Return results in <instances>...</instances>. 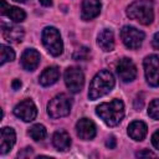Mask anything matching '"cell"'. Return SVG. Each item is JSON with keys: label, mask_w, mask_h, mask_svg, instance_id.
Segmentation results:
<instances>
[{"label": "cell", "mask_w": 159, "mask_h": 159, "mask_svg": "<svg viewBox=\"0 0 159 159\" xmlns=\"http://www.w3.org/2000/svg\"><path fill=\"white\" fill-rule=\"evenodd\" d=\"M97 116L109 127H114L120 123L124 117V104L120 99H113L99 104L96 108Z\"/></svg>", "instance_id": "6da1fadb"}, {"label": "cell", "mask_w": 159, "mask_h": 159, "mask_svg": "<svg viewBox=\"0 0 159 159\" xmlns=\"http://www.w3.org/2000/svg\"><path fill=\"white\" fill-rule=\"evenodd\" d=\"M113 87H114L113 75L107 70H102L93 77L92 82L89 84L88 98L91 101H94L99 97H103L104 94L111 92Z\"/></svg>", "instance_id": "7a4b0ae2"}, {"label": "cell", "mask_w": 159, "mask_h": 159, "mask_svg": "<svg viewBox=\"0 0 159 159\" xmlns=\"http://www.w3.org/2000/svg\"><path fill=\"white\" fill-rule=\"evenodd\" d=\"M129 19L140 22L142 25H150L154 20V10L152 0H135L127 7Z\"/></svg>", "instance_id": "3957f363"}, {"label": "cell", "mask_w": 159, "mask_h": 159, "mask_svg": "<svg viewBox=\"0 0 159 159\" xmlns=\"http://www.w3.org/2000/svg\"><path fill=\"white\" fill-rule=\"evenodd\" d=\"M42 43L52 56H60L63 51V42L58 30L53 26H47L42 31Z\"/></svg>", "instance_id": "277c9868"}, {"label": "cell", "mask_w": 159, "mask_h": 159, "mask_svg": "<svg viewBox=\"0 0 159 159\" xmlns=\"http://www.w3.org/2000/svg\"><path fill=\"white\" fill-rule=\"evenodd\" d=\"M71 99L61 93L57 94L56 97H53L48 104H47V113L51 118H61V117H66L67 114H70L71 111Z\"/></svg>", "instance_id": "5b68a950"}, {"label": "cell", "mask_w": 159, "mask_h": 159, "mask_svg": "<svg viewBox=\"0 0 159 159\" xmlns=\"http://www.w3.org/2000/svg\"><path fill=\"white\" fill-rule=\"evenodd\" d=\"M120 37L123 43L130 48V50H137L142 46L143 41H144V32L138 30L137 27L133 26H123V29L120 30Z\"/></svg>", "instance_id": "8992f818"}, {"label": "cell", "mask_w": 159, "mask_h": 159, "mask_svg": "<svg viewBox=\"0 0 159 159\" xmlns=\"http://www.w3.org/2000/svg\"><path fill=\"white\" fill-rule=\"evenodd\" d=\"M145 80L149 86H159V57L157 55H149L143 61Z\"/></svg>", "instance_id": "52a82bcc"}, {"label": "cell", "mask_w": 159, "mask_h": 159, "mask_svg": "<svg viewBox=\"0 0 159 159\" xmlns=\"http://www.w3.org/2000/svg\"><path fill=\"white\" fill-rule=\"evenodd\" d=\"M65 83L72 93H78L84 84V75L78 67H68L65 71Z\"/></svg>", "instance_id": "ba28073f"}, {"label": "cell", "mask_w": 159, "mask_h": 159, "mask_svg": "<svg viewBox=\"0 0 159 159\" xmlns=\"http://www.w3.org/2000/svg\"><path fill=\"white\" fill-rule=\"evenodd\" d=\"M14 114L24 122H32L37 116V108L31 99H24L15 106Z\"/></svg>", "instance_id": "9c48e42d"}, {"label": "cell", "mask_w": 159, "mask_h": 159, "mask_svg": "<svg viewBox=\"0 0 159 159\" xmlns=\"http://www.w3.org/2000/svg\"><path fill=\"white\" fill-rule=\"evenodd\" d=\"M117 73H118L119 78L123 82L128 83V82H132L135 78V76H137V67H135V65L133 63V61L130 58L123 57L117 63Z\"/></svg>", "instance_id": "30bf717a"}, {"label": "cell", "mask_w": 159, "mask_h": 159, "mask_svg": "<svg viewBox=\"0 0 159 159\" xmlns=\"http://www.w3.org/2000/svg\"><path fill=\"white\" fill-rule=\"evenodd\" d=\"M77 135L83 140H91L96 135V124L88 118H81L76 123Z\"/></svg>", "instance_id": "8fae6325"}, {"label": "cell", "mask_w": 159, "mask_h": 159, "mask_svg": "<svg viewBox=\"0 0 159 159\" xmlns=\"http://www.w3.org/2000/svg\"><path fill=\"white\" fill-rule=\"evenodd\" d=\"M101 1L99 0H83L81 9V17L84 21H89L97 17L101 12Z\"/></svg>", "instance_id": "7c38bea8"}, {"label": "cell", "mask_w": 159, "mask_h": 159, "mask_svg": "<svg viewBox=\"0 0 159 159\" xmlns=\"http://www.w3.org/2000/svg\"><path fill=\"white\" fill-rule=\"evenodd\" d=\"M16 140L15 130L10 127H4L1 129V137H0V154H6L11 150Z\"/></svg>", "instance_id": "4fadbf2b"}, {"label": "cell", "mask_w": 159, "mask_h": 159, "mask_svg": "<svg viewBox=\"0 0 159 159\" xmlns=\"http://www.w3.org/2000/svg\"><path fill=\"white\" fill-rule=\"evenodd\" d=\"M0 4H1V9H0L1 14L5 15L6 17H9L10 20H12L14 22H22L26 19V12L22 9L11 6V5L6 4L5 0H1Z\"/></svg>", "instance_id": "5bb4252c"}, {"label": "cell", "mask_w": 159, "mask_h": 159, "mask_svg": "<svg viewBox=\"0 0 159 159\" xmlns=\"http://www.w3.org/2000/svg\"><path fill=\"white\" fill-rule=\"evenodd\" d=\"M40 63V53L34 48H27L21 56V66L26 71H34Z\"/></svg>", "instance_id": "9a60e30c"}, {"label": "cell", "mask_w": 159, "mask_h": 159, "mask_svg": "<svg viewBox=\"0 0 159 159\" xmlns=\"http://www.w3.org/2000/svg\"><path fill=\"white\" fill-rule=\"evenodd\" d=\"M2 36L9 42H21L24 39V29L17 25L2 24Z\"/></svg>", "instance_id": "2e32d148"}, {"label": "cell", "mask_w": 159, "mask_h": 159, "mask_svg": "<svg viewBox=\"0 0 159 159\" xmlns=\"http://www.w3.org/2000/svg\"><path fill=\"white\" fill-rule=\"evenodd\" d=\"M97 43L102 51L109 52L114 48V35L113 31L109 29H103L97 37Z\"/></svg>", "instance_id": "e0dca14e"}, {"label": "cell", "mask_w": 159, "mask_h": 159, "mask_svg": "<svg viewBox=\"0 0 159 159\" xmlns=\"http://www.w3.org/2000/svg\"><path fill=\"white\" fill-rule=\"evenodd\" d=\"M148 133V128L147 124L142 120H134L128 125V135L137 142H140L145 138Z\"/></svg>", "instance_id": "ac0fdd59"}, {"label": "cell", "mask_w": 159, "mask_h": 159, "mask_svg": "<svg viewBox=\"0 0 159 159\" xmlns=\"http://www.w3.org/2000/svg\"><path fill=\"white\" fill-rule=\"evenodd\" d=\"M52 143L55 145V148L60 152H66L67 149H70L71 147V138L70 134L66 130H57L55 132L53 137H52Z\"/></svg>", "instance_id": "d6986e66"}, {"label": "cell", "mask_w": 159, "mask_h": 159, "mask_svg": "<svg viewBox=\"0 0 159 159\" xmlns=\"http://www.w3.org/2000/svg\"><path fill=\"white\" fill-rule=\"evenodd\" d=\"M60 78V71L56 66H51L47 67L42 71L41 76H40V83L45 87L47 86H52L53 83H56Z\"/></svg>", "instance_id": "ffe728a7"}, {"label": "cell", "mask_w": 159, "mask_h": 159, "mask_svg": "<svg viewBox=\"0 0 159 159\" xmlns=\"http://www.w3.org/2000/svg\"><path fill=\"white\" fill-rule=\"evenodd\" d=\"M29 135L39 142V140H42L45 137H46V128L42 125V124H34L30 129H29Z\"/></svg>", "instance_id": "44dd1931"}, {"label": "cell", "mask_w": 159, "mask_h": 159, "mask_svg": "<svg viewBox=\"0 0 159 159\" xmlns=\"http://www.w3.org/2000/svg\"><path fill=\"white\" fill-rule=\"evenodd\" d=\"M0 58H1V61H0L1 65L6 63V62L14 61V58H15V52H14V50H12L10 46L1 45V46H0Z\"/></svg>", "instance_id": "7402d4cb"}, {"label": "cell", "mask_w": 159, "mask_h": 159, "mask_svg": "<svg viewBox=\"0 0 159 159\" xmlns=\"http://www.w3.org/2000/svg\"><path fill=\"white\" fill-rule=\"evenodd\" d=\"M148 114L150 118L159 120V99H154L150 102L148 108Z\"/></svg>", "instance_id": "603a6c76"}, {"label": "cell", "mask_w": 159, "mask_h": 159, "mask_svg": "<svg viewBox=\"0 0 159 159\" xmlns=\"http://www.w3.org/2000/svg\"><path fill=\"white\" fill-rule=\"evenodd\" d=\"M89 57V50L87 47H80L73 53V60L77 61H86Z\"/></svg>", "instance_id": "cb8c5ba5"}, {"label": "cell", "mask_w": 159, "mask_h": 159, "mask_svg": "<svg viewBox=\"0 0 159 159\" xmlns=\"http://www.w3.org/2000/svg\"><path fill=\"white\" fill-rule=\"evenodd\" d=\"M116 145H117V140H116V138H114L113 135L108 137V138H107V140H106V147H107V148H109V149H114V148H116Z\"/></svg>", "instance_id": "d4e9b609"}, {"label": "cell", "mask_w": 159, "mask_h": 159, "mask_svg": "<svg viewBox=\"0 0 159 159\" xmlns=\"http://www.w3.org/2000/svg\"><path fill=\"white\" fill-rule=\"evenodd\" d=\"M138 158H145V157H155V154L150 150H142V152H138L135 154Z\"/></svg>", "instance_id": "484cf974"}, {"label": "cell", "mask_w": 159, "mask_h": 159, "mask_svg": "<svg viewBox=\"0 0 159 159\" xmlns=\"http://www.w3.org/2000/svg\"><path fill=\"white\" fill-rule=\"evenodd\" d=\"M152 143H153V145H154L157 149H159V130H157V132L152 135Z\"/></svg>", "instance_id": "4316f807"}, {"label": "cell", "mask_w": 159, "mask_h": 159, "mask_svg": "<svg viewBox=\"0 0 159 159\" xmlns=\"http://www.w3.org/2000/svg\"><path fill=\"white\" fill-rule=\"evenodd\" d=\"M152 46H153L155 50H159V32H157V34L153 36V40H152Z\"/></svg>", "instance_id": "83f0119b"}, {"label": "cell", "mask_w": 159, "mask_h": 159, "mask_svg": "<svg viewBox=\"0 0 159 159\" xmlns=\"http://www.w3.org/2000/svg\"><path fill=\"white\" fill-rule=\"evenodd\" d=\"M11 86H12V89L17 91V89H20V87H21V81H20V80H14L12 83H11Z\"/></svg>", "instance_id": "f1b7e54d"}, {"label": "cell", "mask_w": 159, "mask_h": 159, "mask_svg": "<svg viewBox=\"0 0 159 159\" xmlns=\"http://www.w3.org/2000/svg\"><path fill=\"white\" fill-rule=\"evenodd\" d=\"M43 6H51L52 5V0H39Z\"/></svg>", "instance_id": "f546056e"}, {"label": "cell", "mask_w": 159, "mask_h": 159, "mask_svg": "<svg viewBox=\"0 0 159 159\" xmlns=\"http://www.w3.org/2000/svg\"><path fill=\"white\" fill-rule=\"evenodd\" d=\"M14 1H16V2H26L27 0H14Z\"/></svg>", "instance_id": "4dcf8cb0"}]
</instances>
